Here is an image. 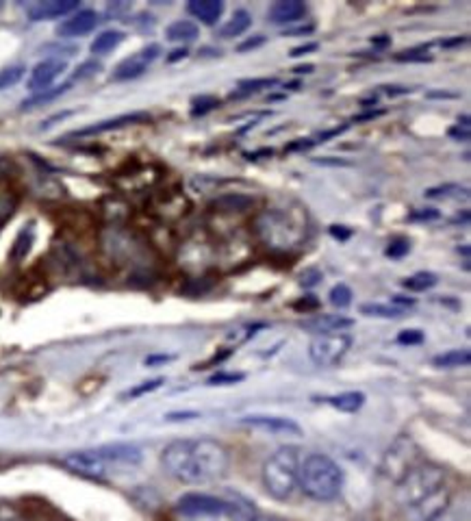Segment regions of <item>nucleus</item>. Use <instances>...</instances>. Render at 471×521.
Instances as JSON below:
<instances>
[{
    "mask_svg": "<svg viewBox=\"0 0 471 521\" xmlns=\"http://www.w3.org/2000/svg\"><path fill=\"white\" fill-rule=\"evenodd\" d=\"M300 491L315 502H333L343 489V469L326 454H309L298 469Z\"/></svg>",
    "mask_w": 471,
    "mask_h": 521,
    "instance_id": "2",
    "label": "nucleus"
},
{
    "mask_svg": "<svg viewBox=\"0 0 471 521\" xmlns=\"http://www.w3.org/2000/svg\"><path fill=\"white\" fill-rule=\"evenodd\" d=\"M198 33H200V29H198V24L192 22V20H176V22H172V24L165 29V37H167L170 41H180V43H190V41H194V39L198 37Z\"/></svg>",
    "mask_w": 471,
    "mask_h": 521,
    "instance_id": "21",
    "label": "nucleus"
},
{
    "mask_svg": "<svg viewBox=\"0 0 471 521\" xmlns=\"http://www.w3.org/2000/svg\"><path fill=\"white\" fill-rule=\"evenodd\" d=\"M324 402H328L333 408L341 411V413H358L365 404V393L361 391H346V393H339V396H331L326 398Z\"/></svg>",
    "mask_w": 471,
    "mask_h": 521,
    "instance_id": "23",
    "label": "nucleus"
},
{
    "mask_svg": "<svg viewBox=\"0 0 471 521\" xmlns=\"http://www.w3.org/2000/svg\"><path fill=\"white\" fill-rule=\"evenodd\" d=\"M215 107H219V100L215 96H200L194 100V107H192V115L198 118V115H207L209 111H213Z\"/></svg>",
    "mask_w": 471,
    "mask_h": 521,
    "instance_id": "34",
    "label": "nucleus"
},
{
    "mask_svg": "<svg viewBox=\"0 0 471 521\" xmlns=\"http://www.w3.org/2000/svg\"><path fill=\"white\" fill-rule=\"evenodd\" d=\"M437 276L433 272H419V274H413L408 278L402 280V287L408 289V292H428L437 285Z\"/></svg>",
    "mask_w": 471,
    "mask_h": 521,
    "instance_id": "26",
    "label": "nucleus"
},
{
    "mask_svg": "<svg viewBox=\"0 0 471 521\" xmlns=\"http://www.w3.org/2000/svg\"><path fill=\"white\" fill-rule=\"evenodd\" d=\"M187 11H190L196 20H200L202 24L213 26V24H217V20L224 14V3H219V0H192V3L187 5Z\"/></svg>",
    "mask_w": 471,
    "mask_h": 521,
    "instance_id": "19",
    "label": "nucleus"
},
{
    "mask_svg": "<svg viewBox=\"0 0 471 521\" xmlns=\"http://www.w3.org/2000/svg\"><path fill=\"white\" fill-rule=\"evenodd\" d=\"M428 98H458V93H452V91H430Z\"/></svg>",
    "mask_w": 471,
    "mask_h": 521,
    "instance_id": "56",
    "label": "nucleus"
},
{
    "mask_svg": "<svg viewBox=\"0 0 471 521\" xmlns=\"http://www.w3.org/2000/svg\"><path fill=\"white\" fill-rule=\"evenodd\" d=\"M294 306H296L298 311H304V313H309V311H315V309L319 306V300H317L315 296H304V298H302L300 302H296Z\"/></svg>",
    "mask_w": 471,
    "mask_h": 521,
    "instance_id": "44",
    "label": "nucleus"
},
{
    "mask_svg": "<svg viewBox=\"0 0 471 521\" xmlns=\"http://www.w3.org/2000/svg\"><path fill=\"white\" fill-rule=\"evenodd\" d=\"M61 465L76 473V476L89 478V480H107V476L113 471L111 465L105 460L100 450H83V452H70L61 458Z\"/></svg>",
    "mask_w": 471,
    "mask_h": 521,
    "instance_id": "8",
    "label": "nucleus"
},
{
    "mask_svg": "<svg viewBox=\"0 0 471 521\" xmlns=\"http://www.w3.org/2000/svg\"><path fill=\"white\" fill-rule=\"evenodd\" d=\"M317 280H321V274L317 269H309L302 274V285H306V287H313Z\"/></svg>",
    "mask_w": 471,
    "mask_h": 521,
    "instance_id": "47",
    "label": "nucleus"
},
{
    "mask_svg": "<svg viewBox=\"0 0 471 521\" xmlns=\"http://www.w3.org/2000/svg\"><path fill=\"white\" fill-rule=\"evenodd\" d=\"M265 35H254V37H250V39H246V41H242L239 46H237V53H248V51H254V48H259V46H263L265 43Z\"/></svg>",
    "mask_w": 471,
    "mask_h": 521,
    "instance_id": "41",
    "label": "nucleus"
},
{
    "mask_svg": "<svg viewBox=\"0 0 471 521\" xmlns=\"http://www.w3.org/2000/svg\"><path fill=\"white\" fill-rule=\"evenodd\" d=\"M313 70H315V68H313L311 63H306V66H298V68H294V72H296V74H311Z\"/></svg>",
    "mask_w": 471,
    "mask_h": 521,
    "instance_id": "59",
    "label": "nucleus"
},
{
    "mask_svg": "<svg viewBox=\"0 0 471 521\" xmlns=\"http://www.w3.org/2000/svg\"><path fill=\"white\" fill-rule=\"evenodd\" d=\"M14 207H16V200H14V198L9 200L7 194H5V196H0V224H3V222L14 213Z\"/></svg>",
    "mask_w": 471,
    "mask_h": 521,
    "instance_id": "42",
    "label": "nucleus"
},
{
    "mask_svg": "<svg viewBox=\"0 0 471 521\" xmlns=\"http://www.w3.org/2000/svg\"><path fill=\"white\" fill-rule=\"evenodd\" d=\"M298 469H300V450L294 445H285L276 450L263 465V485L267 493L285 502L298 489Z\"/></svg>",
    "mask_w": 471,
    "mask_h": 521,
    "instance_id": "4",
    "label": "nucleus"
},
{
    "mask_svg": "<svg viewBox=\"0 0 471 521\" xmlns=\"http://www.w3.org/2000/svg\"><path fill=\"white\" fill-rule=\"evenodd\" d=\"M254 232L265 246L274 250H289L304 242L306 217L285 209H267L257 215Z\"/></svg>",
    "mask_w": 471,
    "mask_h": 521,
    "instance_id": "3",
    "label": "nucleus"
},
{
    "mask_svg": "<svg viewBox=\"0 0 471 521\" xmlns=\"http://www.w3.org/2000/svg\"><path fill=\"white\" fill-rule=\"evenodd\" d=\"M361 313L363 315H369V317H383V319H398V317H404V309H398L393 304H363L361 306Z\"/></svg>",
    "mask_w": 471,
    "mask_h": 521,
    "instance_id": "28",
    "label": "nucleus"
},
{
    "mask_svg": "<svg viewBox=\"0 0 471 521\" xmlns=\"http://www.w3.org/2000/svg\"><path fill=\"white\" fill-rule=\"evenodd\" d=\"M33 246V226H24L20 230V234L16 237V242H14V248H11V261H22L29 250Z\"/></svg>",
    "mask_w": 471,
    "mask_h": 521,
    "instance_id": "29",
    "label": "nucleus"
},
{
    "mask_svg": "<svg viewBox=\"0 0 471 521\" xmlns=\"http://www.w3.org/2000/svg\"><path fill=\"white\" fill-rule=\"evenodd\" d=\"M433 57L426 53V51H406V53H398L395 55V61L400 63H406V61H417V63H423V61H430Z\"/></svg>",
    "mask_w": 471,
    "mask_h": 521,
    "instance_id": "39",
    "label": "nucleus"
},
{
    "mask_svg": "<svg viewBox=\"0 0 471 521\" xmlns=\"http://www.w3.org/2000/svg\"><path fill=\"white\" fill-rule=\"evenodd\" d=\"M410 252V242L408 239H404V237H398V239H393L391 244H389V248H387V257L389 259H402V257H406Z\"/></svg>",
    "mask_w": 471,
    "mask_h": 521,
    "instance_id": "35",
    "label": "nucleus"
},
{
    "mask_svg": "<svg viewBox=\"0 0 471 521\" xmlns=\"http://www.w3.org/2000/svg\"><path fill=\"white\" fill-rule=\"evenodd\" d=\"M278 83V78H250V81H239V91L232 93V98L237 96H250V93H259L263 89H269Z\"/></svg>",
    "mask_w": 471,
    "mask_h": 521,
    "instance_id": "31",
    "label": "nucleus"
},
{
    "mask_svg": "<svg viewBox=\"0 0 471 521\" xmlns=\"http://www.w3.org/2000/svg\"><path fill=\"white\" fill-rule=\"evenodd\" d=\"M211 209L215 213H244L252 209V198L244 194H224L211 202Z\"/></svg>",
    "mask_w": 471,
    "mask_h": 521,
    "instance_id": "20",
    "label": "nucleus"
},
{
    "mask_svg": "<svg viewBox=\"0 0 471 521\" xmlns=\"http://www.w3.org/2000/svg\"><path fill=\"white\" fill-rule=\"evenodd\" d=\"M348 126L350 124H343V126H339V128H333V130H326V133H321L317 139L319 141H326V139H331V137H335V135H339V133H343V130H348Z\"/></svg>",
    "mask_w": 471,
    "mask_h": 521,
    "instance_id": "53",
    "label": "nucleus"
},
{
    "mask_svg": "<svg viewBox=\"0 0 471 521\" xmlns=\"http://www.w3.org/2000/svg\"><path fill=\"white\" fill-rule=\"evenodd\" d=\"M100 454L105 456V460L113 467H135L141 463L144 454L141 450L133 443H113V445H105V448H98Z\"/></svg>",
    "mask_w": 471,
    "mask_h": 521,
    "instance_id": "16",
    "label": "nucleus"
},
{
    "mask_svg": "<svg viewBox=\"0 0 471 521\" xmlns=\"http://www.w3.org/2000/svg\"><path fill=\"white\" fill-rule=\"evenodd\" d=\"M352 298H354L352 289L348 285H343V282H339V285H335L331 289V304L337 309H348L352 304Z\"/></svg>",
    "mask_w": 471,
    "mask_h": 521,
    "instance_id": "32",
    "label": "nucleus"
},
{
    "mask_svg": "<svg viewBox=\"0 0 471 521\" xmlns=\"http://www.w3.org/2000/svg\"><path fill=\"white\" fill-rule=\"evenodd\" d=\"M437 217H439L437 209H421V211L410 213V220H437Z\"/></svg>",
    "mask_w": 471,
    "mask_h": 521,
    "instance_id": "45",
    "label": "nucleus"
},
{
    "mask_svg": "<svg viewBox=\"0 0 471 521\" xmlns=\"http://www.w3.org/2000/svg\"><path fill=\"white\" fill-rule=\"evenodd\" d=\"M242 425H248V428L261 430V433H269V435H278V437H302V428L289 417H274V415H248L242 417L239 421Z\"/></svg>",
    "mask_w": 471,
    "mask_h": 521,
    "instance_id": "11",
    "label": "nucleus"
},
{
    "mask_svg": "<svg viewBox=\"0 0 471 521\" xmlns=\"http://www.w3.org/2000/svg\"><path fill=\"white\" fill-rule=\"evenodd\" d=\"M70 85H72V83H63V85H57V87H48V89H43V91H37L33 98H29V100L22 103V109L26 111V109H33V107H37V105L51 103V100L63 96V93L70 89Z\"/></svg>",
    "mask_w": 471,
    "mask_h": 521,
    "instance_id": "27",
    "label": "nucleus"
},
{
    "mask_svg": "<svg viewBox=\"0 0 471 521\" xmlns=\"http://www.w3.org/2000/svg\"><path fill=\"white\" fill-rule=\"evenodd\" d=\"M450 137H454L456 141H469V128H462V126H452L450 128Z\"/></svg>",
    "mask_w": 471,
    "mask_h": 521,
    "instance_id": "48",
    "label": "nucleus"
},
{
    "mask_svg": "<svg viewBox=\"0 0 471 521\" xmlns=\"http://www.w3.org/2000/svg\"><path fill=\"white\" fill-rule=\"evenodd\" d=\"M350 348H352V337L348 333L315 335L309 344V358L317 367H333L343 361Z\"/></svg>",
    "mask_w": 471,
    "mask_h": 521,
    "instance_id": "7",
    "label": "nucleus"
},
{
    "mask_svg": "<svg viewBox=\"0 0 471 521\" xmlns=\"http://www.w3.org/2000/svg\"><path fill=\"white\" fill-rule=\"evenodd\" d=\"M373 43H378V46H385V43H389V39H387L385 35H381V37H376V39H373Z\"/></svg>",
    "mask_w": 471,
    "mask_h": 521,
    "instance_id": "61",
    "label": "nucleus"
},
{
    "mask_svg": "<svg viewBox=\"0 0 471 521\" xmlns=\"http://www.w3.org/2000/svg\"><path fill=\"white\" fill-rule=\"evenodd\" d=\"M385 91L389 93V96H400V93H408L410 89L408 87H398V85H389V87H385Z\"/></svg>",
    "mask_w": 471,
    "mask_h": 521,
    "instance_id": "57",
    "label": "nucleus"
},
{
    "mask_svg": "<svg viewBox=\"0 0 471 521\" xmlns=\"http://www.w3.org/2000/svg\"><path fill=\"white\" fill-rule=\"evenodd\" d=\"M250 26H252V16H250L248 11H244V9H239V11H234L232 18L219 29V37H222V39L239 37V35H244Z\"/></svg>",
    "mask_w": 471,
    "mask_h": 521,
    "instance_id": "22",
    "label": "nucleus"
},
{
    "mask_svg": "<svg viewBox=\"0 0 471 521\" xmlns=\"http://www.w3.org/2000/svg\"><path fill=\"white\" fill-rule=\"evenodd\" d=\"M313 146H315V141H313V139H298L296 144L287 146V150L294 153V150H306V148H313Z\"/></svg>",
    "mask_w": 471,
    "mask_h": 521,
    "instance_id": "49",
    "label": "nucleus"
},
{
    "mask_svg": "<svg viewBox=\"0 0 471 521\" xmlns=\"http://www.w3.org/2000/svg\"><path fill=\"white\" fill-rule=\"evenodd\" d=\"M161 463L182 485H209L226 473L230 454L222 441L211 437L176 439L163 450Z\"/></svg>",
    "mask_w": 471,
    "mask_h": 521,
    "instance_id": "1",
    "label": "nucleus"
},
{
    "mask_svg": "<svg viewBox=\"0 0 471 521\" xmlns=\"http://www.w3.org/2000/svg\"><path fill=\"white\" fill-rule=\"evenodd\" d=\"M122 41H124L122 31H103L100 35L93 37V41L89 43V51H91V55H107V53L115 51Z\"/></svg>",
    "mask_w": 471,
    "mask_h": 521,
    "instance_id": "24",
    "label": "nucleus"
},
{
    "mask_svg": "<svg viewBox=\"0 0 471 521\" xmlns=\"http://www.w3.org/2000/svg\"><path fill=\"white\" fill-rule=\"evenodd\" d=\"M0 7H3V3H0Z\"/></svg>",
    "mask_w": 471,
    "mask_h": 521,
    "instance_id": "63",
    "label": "nucleus"
},
{
    "mask_svg": "<svg viewBox=\"0 0 471 521\" xmlns=\"http://www.w3.org/2000/svg\"><path fill=\"white\" fill-rule=\"evenodd\" d=\"M185 57H187V51H185V48H178V51H174V53L167 57V61L174 63V61H180V59H185Z\"/></svg>",
    "mask_w": 471,
    "mask_h": 521,
    "instance_id": "58",
    "label": "nucleus"
},
{
    "mask_svg": "<svg viewBox=\"0 0 471 521\" xmlns=\"http://www.w3.org/2000/svg\"><path fill=\"white\" fill-rule=\"evenodd\" d=\"M317 48H319V43L311 41V43H304V46H298V48H294L289 57H302V55H306V53H315Z\"/></svg>",
    "mask_w": 471,
    "mask_h": 521,
    "instance_id": "46",
    "label": "nucleus"
},
{
    "mask_svg": "<svg viewBox=\"0 0 471 521\" xmlns=\"http://www.w3.org/2000/svg\"><path fill=\"white\" fill-rule=\"evenodd\" d=\"M315 163H319V165H348V161L333 159V157H319V159H315Z\"/></svg>",
    "mask_w": 471,
    "mask_h": 521,
    "instance_id": "51",
    "label": "nucleus"
},
{
    "mask_svg": "<svg viewBox=\"0 0 471 521\" xmlns=\"http://www.w3.org/2000/svg\"><path fill=\"white\" fill-rule=\"evenodd\" d=\"M76 9H78V0H46V3L31 5L26 9V14H29V18L33 22H41V20H53V18L70 16Z\"/></svg>",
    "mask_w": 471,
    "mask_h": 521,
    "instance_id": "15",
    "label": "nucleus"
},
{
    "mask_svg": "<svg viewBox=\"0 0 471 521\" xmlns=\"http://www.w3.org/2000/svg\"><path fill=\"white\" fill-rule=\"evenodd\" d=\"M331 234L337 237V239H341V242H346L348 237L352 234V230H348L346 226H331Z\"/></svg>",
    "mask_w": 471,
    "mask_h": 521,
    "instance_id": "50",
    "label": "nucleus"
},
{
    "mask_svg": "<svg viewBox=\"0 0 471 521\" xmlns=\"http://www.w3.org/2000/svg\"><path fill=\"white\" fill-rule=\"evenodd\" d=\"M417 458H419V450L413 441V437L408 435H400L391 445L389 450L385 452L383 456V463H381V476L387 478L391 485H398L406 473L417 465Z\"/></svg>",
    "mask_w": 471,
    "mask_h": 521,
    "instance_id": "6",
    "label": "nucleus"
},
{
    "mask_svg": "<svg viewBox=\"0 0 471 521\" xmlns=\"http://www.w3.org/2000/svg\"><path fill=\"white\" fill-rule=\"evenodd\" d=\"M100 70V63H96V61H87V63H83L78 70H76V74H74V78L78 81V78H87V76H93Z\"/></svg>",
    "mask_w": 471,
    "mask_h": 521,
    "instance_id": "43",
    "label": "nucleus"
},
{
    "mask_svg": "<svg viewBox=\"0 0 471 521\" xmlns=\"http://www.w3.org/2000/svg\"><path fill=\"white\" fill-rule=\"evenodd\" d=\"M178 512H182L185 517H211V515H226L232 512L234 504L215 497V495H207V493H185L178 504H176Z\"/></svg>",
    "mask_w": 471,
    "mask_h": 521,
    "instance_id": "9",
    "label": "nucleus"
},
{
    "mask_svg": "<svg viewBox=\"0 0 471 521\" xmlns=\"http://www.w3.org/2000/svg\"><path fill=\"white\" fill-rule=\"evenodd\" d=\"M435 367H443V369H450V367H465L471 363V352L467 348L462 350H447L439 356L433 358Z\"/></svg>",
    "mask_w": 471,
    "mask_h": 521,
    "instance_id": "25",
    "label": "nucleus"
},
{
    "mask_svg": "<svg viewBox=\"0 0 471 521\" xmlns=\"http://www.w3.org/2000/svg\"><path fill=\"white\" fill-rule=\"evenodd\" d=\"M165 383V378H155V381H148V383H141L139 387H135V389H130L126 396L128 398H139V396H146V393H152V391H157L161 385Z\"/></svg>",
    "mask_w": 471,
    "mask_h": 521,
    "instance_id": "38",
    "label": "nucleus"
},
{
    "mask_svg": "<svg viewBox=\"0 0 471 521\" xmlns=\"http://www.w3.org/2000/svg\"><path fill=\"white\" fill-rule=\"evenodd\" d=\"M304 14H306V5L300 3V0H278V3L269 7L267 18L271 24H291L304 18Z\"/></svg>",
    "mask_w": 471,
    "mask_h": 521,
    "instance_id": "17",
    "label": "nucleus"
},
{
    "mask_svg": "<svg viewBox=\"0 0 471 521\" xmlns=\"http://www.w3.org/2000/svg\"><path fill=\"white\" fill-rule=\"evenodd\" d=\"M190 521H252L250 517L242 515L237 508L232 512H226V515H211V517H187Z\"/></svg>",
    "mask_w": 471,
    "mask_h": 521,
    "instance_id": "36",
    "label": "nucleus"
},
{
    "mask_svg": "<svg viewBox=\"0 0 471 521\" xmlns=\"http://www.w3.org/2000/svg\"><path fill=\"white\" fill-rule=\"evenodd\" d=\"M456 196H465L467 198L469 196V189L467 187H460V185H454V182L426 189V198H433V200H439V198H456Z\"/></svg>",
    "mask_w": 471,
    "mask_h": 521,
    "instance_id": "30",
    "label": "nucleus"
},
{
    "mask_svg": "<svg viewBox=\"0 0 471 521\" xmlns=\"http://www.w3.org/2000/svg\"><path fill=\"white\" fill-rule=\"evenodd\" d=\"M467 43V35H460V37H454V39H443L441 46L443 48H452V46H462Z\"/></svg>",
    "mask_w": 471,
    "mask_h": 521,
    "instance_id": "52",
    "label": "nucleus"
},
{
    "mask_svg": "<svg viewBox=\"0 0 471 521\" xmlns=\"http://www.w3.org/2000/svg\"><path fill=\"white\" fill-rule=\"evenodd\" d=\"M98 14L93 9H81L76 14H72L68 20H63L59 26H57V35L59 37H66V39H72V37H81V35H87L91 33L93 29L98 26Z\"/></svg>",
    "mask_w": 471,
    "mask_h": 521,
    "instance_id": "14",
    "label": "nucleus"
},
{
    "mask_svg": "<svg viewBox=\"0 0 471 521\" xmlns=\"http://www.w3.org/2000/svg\"><path fill=\"white\" fill-rule=\"evenodd\" d=\"M66 70H68V63H66V59H61V57H48V59L39 61V63L33 68V72H31L29 89H31L33 93L48 89V87L53 85V81L59 78Z\"/></svg>",
    "mask_w": 471,
    "mask_h": 521,
    "instance_id": "12",
    "label": "nucleus"
},
{
    "mask_svg": "<svg viewBox=\"0 0 471 521\" xmlns=\"http://www.w3.org/2000/svg\"><path fill=\"white\" fill-rule=\"evenodd\" d=\"M172 356H152V358H146V365H152V363H161V361H170Z\"/></svg>",
    "mask_w": 471,
    "mask_h": 521,
    "instance_id": "60",
    "label": "nucleus"
},
{
    "mask_svg": "<svg viewBox=\"0 0 471 521\" xmlns=\"http://www.w3.org/2000/svg\"><path fill=\"white\" fill-rule=\"evenodd\" d=\"M24 66L20 63V66H9V68H3L0 70V89H9V87H14L16 83H20L22 81V76H24Z\"/></svg>",
    "mask_w": 471,
    "mask_h": 521,
    "instance_id": "33",
    "label": "nucleus"
},
{
    "mask_svg": "<svg viewBox=\"0 0 471 521\" xmlns=\"http://www.w3.org/2000/svg\"><path fill=\"white\" fill-rule=\"evenodd\" d=\"M161 55V46L157 43H150L146 48H141L137 53H133L130 57H126L124 61H120L111 74L113 81H133V78H139L144 74Z\"/></svg>",
    "mask_w": 471,
    "mask_h": 521,
    "instance_id": "10",
    "label": "nucleus"
},
{
    "mask_svg": "<svg viewBox=\"0 0 471 521\" xmlns=\"http://www.w3.org/2000/svg\"><path fill=\"white\" fill-rule=\"evenodd\" d=\"M354 319L343 317V315H315L313 319L302 321V328L311 330L315 335H326V333H343L346 328H352Z\"/></svg>",
    "mask_w": 471,
    "mask_h": 521,
    "instance_id": "18",
    "label": "nucleus"
},
{
    "mask_svg": "<svg viewBox=\"0 0 471 521\" xmlns=\"http://www.w3.org/2000/svg\"><path fill=\"white\" fill-rule=\"evenodd\" d=\"M244 381V373H215L213 378H209V385L215 387V385H234V383H242Z\"/></svg>",
    "mask_w": 471,
    "mask_h": 521,
    "instance_id": "40",
    "label": "nucleus"
},
{
    "mask_svg": "<svg viewBox=\"0 0 471 521\" xmlns=\"http://www.w3.org/2000/svg\"><path fill=\"white\" fill-rule=\"evenodd\" d=\"M252 521H271V519H252Z\"/></svg>",
    "mask_w": 471,
    "mask_h": 521,
    "instance_id": "62",
    "label": "nucleus"
},
{
    "mask_svg": "<svg viewBox=\"0 0 471 521\" xmlns=\"http://www.w3.org/2000/svg\"><path fill=\"white\" fill-rule=\"evenodd\" d=\"M445 487V471L433 463H417L406 476L395 485V502L402 508L413 510L423 500Z\"/></svg>",
    "mask_w": 471,
    "mask_h": 521,
    "instance_id": "5",
    "label": "nucleus"
},
{
    "mask_svg": "<svg viewBox=\"0 0 471 521\" xmlns=\"http://www.w3.org/2000/svg\"><path fill=\"white\" fill-rule=\"evenodd\" d=\"M423 339L426 337H423V333L417 328H406L398 335V344H402V346H419V344H423Z\"/></svg>",
    "mask_w": 471,
    "mask_h": 521,
    "instance_id": "37",
    "label": "nucleus"
},
{
    "mask_svg": "<svg viewBox=\"0 0 471 521\" xmlns=\"http://www.w3.org/2000/svg\"><path fill=\"white\" fill-rule=\"evenodd\" d=\"M385 111H365V113H361V115H356L354 118V122H365V120H373V118H381Z\"/></svg>",
    "mask_w": 471,
    "mask_h": 521,
    "instance_id": "55",
    "label": "nucleus"
},
{
    "mask_svg": "<svg viewBox=\"0 0 471 521\" xmlns=\"http://www.w3.org/2000/svg\"><path fill=\"white\" fill-rule=\"evenodd\" d=\"M271 155H274V150H271V148H263V150H257V153H250V155H246V157H248L250 161H259L261 157H267V159H269Z\"/></svg>",
    "mask_w": 471,
    "mask_h": 521,
    "instance_id": "54",
    "label": "nucleus"
},
{
    "mask_svg": "<svg viewBox=\"0 0 471 521\" xmlns=\"http://www.w3.org/2000/svg\"><path fill=\"white\" fill-rule=\"evenodd\" d=\"M144 122H150V115L148 113H144V111H133V113H124V115H118V118H109V120L96 122V124H91V126H85L81 130H74L72 137L103 135V133H109V130H118V128L133 126V124H144Z\"/></svg>",
    "mask_w": 471,
    "mask_h": 521,
    "instance_id": "13",
    "label": "nucleus"
}]
</instances>
